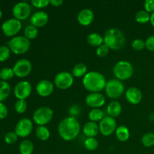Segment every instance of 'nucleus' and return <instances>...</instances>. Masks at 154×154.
<instances>
[{
	"label": "nucleus",
	"mask_w": 154,
	"mask_h": 154,
	"mask_svg": "<svg viewBox=\"0 0 154 154\" xmlns=\"http://www.w3.org/2000/svg\"><path fill=\"white\" fill-rule=\"evenodd\" d=\"M19 150L20 154H32L34 150V144L30 140H23L20 144Z\"/></svg>",
	"instance_id": "obj_25"
},
{
	"label": "nucleus",
	"mask_w": 154,
	"mask_h": 154,
	"mask_svg": "<svg viewBox=\"0 0 154 154\" xmlns=\"http://www.w3.org/2000/svg\"><path fill=\"white\" fill-rule=\"evenodd\" d=\"M84 144L85 148L90 151H94L99 147V142L95 138H87Z\"/></svg>",
	"instance_id": "obj_32"
},
{
	"label": "nucleus",
	"mask_w": 154,
	"mask_h": 154,
	"mask_svg": "<svg viewBox=\"0 0 154 154\" xmlns=\"http://www.w3.org/2000/svg\"><path fill=\"white\" fill-rule=\"evenodd\" d=\"M8 47L14 54L20 55L26 53L30 48V42L25 36H14L7 42Z\"/></svg>",
	"instance_id": "obj_5"
},
{
	"label": "nucleus",
	"mask_w": 154,
	"mask_h": 154,
	"mask_svg": "<svg viewBox=\"0 0 154 154\" xmlns=\"http://www.w3.org/2000/svg\"><path fill=\"white\" fill-rule=\"evenodd\" d=\"M81 132V124L75 117L63 119L59 123L58 133L62 139L70 141L75 139Z\"/></svg>",
	"instance_id": "obj_1"
},
{
	"label": "nucleus",
	"mask_w": 154,
	"mask_h": 154,
	"mask_svg": "<svg viewBox=\"0 0 154 154\" xmlns=\"http://www.w3.org/2000/svg\"><path fill=\"white\" fill-rule=\"evenodd\" d=\"M36 92L42 97L50 96L54 90V85L49 80H42L36 85Z\"/></svg>",
	"instance_id": "obj_16"
},
{
	"label": "nucleus",
	"mask_w": 154,
	"mask_h": 154,
	"mask_svg": "<svg viewBox=\"0 0 154 154\" xmlns=\"http://www.w3.org/2000/svg\"><path fill=\"white\" fill-rule=\"evenodd\" d=\"M32 87L27 81H21L15 85L14 93L15 97L20 100H25L31 95Z\"/></svg>",
	"instance_id": "obj_12"
},
{
	"label": "nucleus",
	"mask_w": 154,
	"mask_h": 154,
	"mask_svg": "<svg viewBox=\"0 0 154 154\" xmlns=\"http://www.w3.org/2000/svg\"><path fill=\"white\" fill-rule=\"evenodd\" d=\"M105 90L107 96L112 99H119L125 93V87L123 82L116 78L107 81Z\"/></svg>",
	"instance_id": "obj_6"
},
{
	"label": "nucleus",
	"mask_w": 154,
	"mask_h": 154,
	"mask_svg": "<svg viewBox=\"0 0 154 154\" xmlns=\"http://www.w3.org/2000/svg\"><path fill=\"white\" fill-rule=\"evenodd\" d=\"M116 137L120 141L124 142L129 140L130 137L129 129L126 126H120L117 128L115 131Z\"/></svg>",
	"instance_id": "obj_22"
},
{
	"label": "nucleus",
	"mask_w": 154,
	"mask_h": 154,
	"mask_svg": "<svg viewBox=\"0 0 154 154\" xmlns=\"http://www.w3.org/2000/svg\"><path fill=\"white\" fill-rule=\"evenodd\" d=\"M126 43L124 34L117 28L108 29L104 35V44L109 48V49L118 51L122 49Z\"/></svg>",
	"instance_id": "obj_3"
},
{
	"label": "nucleus",
	"mask_w": 154,
	"mask_h": 154,
	"mask_svg": "<svg viewBox=\"0 0 154 154\" xmlns=\"http://www.w3.org/2000/svg\"><path fill=\"white\" fill-rule=\"evenodd\" d=\"M144 10L149 14L154 13V0H146L144 2Z\"/></svg>",
	"instance_id": "obj_40"
},
{
	"label": "nucleus",
	"mask_w": 154,
	"mask_h": 154,
	"mask_svg": "<svg viewBox=\"0 0 154 154\" xmlns=\"http://www.w3.org/2000/svg\"><path fill=\"white\" fill-rule=\"evenodd\" d=\"M2 11L1 10H0V19L2 18Z\"/></svg>",
	"instance_id": "obj_46"
},
{
	"label": "nucleus",
	"mask_w": 154,
	"mask_h": 154,
	"mask_svg": "<svg viewBox=\"0 0 154 154\" xmlns=\"http://www.w3.org/2000/svg\"><path fill=\"white\" fill-rule=\"evenodd\" d=\"M132 47L135 51H142V50H144V48H145V41L140 38L135 39L132 42Z\"/></svg>",
	"instance_id": "obj_37"
},
{
	"label": "nucleus",
	"mask_w": 154,
	"mask_h": 154,
	"mask_svg": "<svg viewBox=\"0 0 154 154\" xmlns=\"http://www.w3.org/2000/svg\"><path fill=\"white\" fill-rule=\"evenodd\" d=\"M135 18L138 23L144 24L150 21V14L145 10H140L136 13Z\"/></svg>",
	"instance_id": "obj_29"
},
{
	"label": "nucleus",
	"mask_w": 154,
	"mask_h": 154,
	"mask_svg": "<svg viewBox=\"0 0 154 154\" xmlns=\"http://www.w3.org/2000/svg\"><path fill=\"white\" fill-rule=\"evenodd\" d=\"M107 114L109 117L115 118V117L120 116L122 112V105L117 101H112L108 104L107 107Z\"/></svg>",
	"instance_id": "obj_21"
},
{
	"label": "nucleus",
	"mask_w": 154,
	"mask_h": 154,
	"mask_svg": "<svg viewBox=\"0 0 154 154\" xmlns=\"http://www.w3.org/2000/svg\"><path fill=\"white\" fill-rule=\"evenodd\" d=\"M72 75L76 78L84 77L87 74V67L84 63H78L72 69Z\"/></svg>",
	"instance_id": "obj_27"
},
{
	"label": "nucleus",
	"mask_w": 154,
	"mask_h": 154,
	"mask_svg": "<svg viewBox=\"0 0 154 154\" xmlns=\"http://www.w3.org/2000/svg\"><path fill=\"white\" fill-rule=\"evenodd\" d=\"M22 28L21 22L15 18L6 20L2 25V30L4 35L7 37L14 36L20 31Z\"/></svg>",
	"instance_id": "obj_9"
},
{
	"label": "nucleus",
	"mask_w": 154,
	"mask_h": 154,
	"mask_svg": "<svg viewBox=\"0 0 154 154\" xmlns=\"http://www.w3.org/2000/svg\"><path fill=\"white\" fill-rule=\"evenodd\" d=\"M32 66L31 62L27 59H21L15 63L13 67L14 75L18 78H25L27 77L32 72Z\"/></svg>",
	"instance_id": "obj_11"
},
{
	"label": "nucleus",
	"mask_w": 154,
	"mask_h": 154,
	"mask_svg": "<svg viewBox=\"0 0 154 154\" xmlns=\"http://www.w3.org/2000/svg\"><path fill=\"white\" fill-rule=\"evenodd\" d=\"M82 82L84 88L90 93H100L105 88L107 81L102 73L92 71L87 72Z\"/></svg>",
	"instance_id": "obj_2"
},
{
	"label": "nucleus",
	"mask_w": 154,
	"mask_h": 154,
	"mask_svg": "<svg viewBox=\"0 0 154 154\" xmlns=\"http://www.w3.org/2000/svg\"><path fill=\"white\" fill-rule=\"evenodd\" d=\"M50 4L54 7H60L63 4V0H50Z\"/></svg>",
	"instance_id": "obj_43"
},
{
	"label": "nucleus",
	"mask_w": 154,
	"mask_h": 154,
	"mask_svg": "<svg viewBox=\"0 0 154 154\" xmlns=\"http://www.w3.org/2000/svg\"><path fill=\"white\" fill-rule=\"evenodd\" d=\"M87 41L89 45L93 47H97V48L104 44V38L100 34L96 32L90 33V35H88Z\"/></svg>",
	"instance_id": "obj_23"
},
{
	"label": "nucleus",
	"mask_w": 154,
	"mask_h": 154,
	"mask_svg": "<svg viewBox=\"0 0 154 154\" xmlns=\"http://www.w3.org/2000/svg\"><path fill=\"white\" fill-rule=\"evenodd\" d=\"M54 111L49 107L43 106L37 108L33 114V121L38 126H45L52 120Z\"/></svg>",
	"instance_id": "obj_7"
},
{
	"label": "nucleus",
	"mask_w": 154,
	"mask_h": 154,
	"mask_svg": "<svg viewBox=\"0 0 154 154\" xmlns=\"http://www.w3.org/2000/svg\"><path fill=\"white\" fill-rule=\"evenodd\" d=\"M99 132L104 136L112 135L117 129V122L113 117L106 116L99 122Z\"/></svg>",
	"instance_id": "obj_14"
},
{
	"label": "nucleus",
	"mask_w": 154,
	"mask_h": 154,
	"mask_svg": "<svg viewBox=\"0 0 154 154\" xmlns=\"http://www.w3.org/2000/svg\"><path fill=\"white\" fill-rule=\"evenodd\" d=\"M113 73L116 79L119 81H126L129 79L134 73V69L132 63L126 60H121L114 65Z\"/></svg>",
	"instance_id": "obj_4"
},
{
	"label": "nucleus",
	"mask_w": 154,
	"mask_h": 154,
	"mask_svg": "<svg viewBox=\"0 0 154 154\" xmlns=\"http://www.w3.org/2000/svg\"><path fill=\"white\" fill-rule=\"evenodd\" d=\"M35 135L40 141H45L49 139L51 132L48 127L45 126H38L35 129Z\"/></svg>",
	"instance_id": "obj_24"
},
{
	"label": "nucleus",
	"mask_w": 154,
	"mask_h": 154,
	"mask_svg": "<svg viewBox=\"0 0 154 154\" xmlns=\"http://www.w3.org/2000/svg\"><path fill=\"white\" fill-rule=\"evenodd\" d=\"M88 117L90 121L96 123L98 121L100 122L105 117V114H104V111L100 108H93L89 112Z\"/></svg>",
	"instance_id": "obj_28"
},
{
	"label": "nucleus",
	"mask_w": 154,
	"mask_h": 154,
	"mask_svg": "<svg viewBox=\"0 0 154 154\" xmlns=\"http://www.w3.org/2000/svg\"><path fill=\"white\" fill-rule=\"evenodd\" d=\"M95 14L93 11L90 8L82 9L78 14V21L81 25L87 26L90 25L94 20Z\"/></svg>",
	"instance_id": "obj_19"
},
{
	"label": "nucleus",
	"mask_w": 154,
	"mask_h": 154,
	"mask_svg": "<svg viewBox=\"0 0 154 154\" xmlns=\"http://www.w3.org/2000/svg\"><path fill=\"white\" fill-rule=\"evenodd\" d=\"M38 35V30L37 27L34 26L32 25H29L24 29V36L29 40L35 38Z\"/></svg>",
	"instance_id": "obj_30"
},
{
	"label": "nucleus",
	"mask_w": 154,
	"mask_h": 154,
	"mask_svg": "<svg viewBox=\"0 0 154 154\" xmlns=\"http://www.w3.org/2000/svg\"><path fill=\"white\" fill-rule=\"evenodd\" d=\"M8 110L7 106L2 102H0V120L5 119L8 116Z\"/></svg>",
	"instance_id": "obj_42"
},
{
	"label": "nucleus",
	"mask_w": 154,
	"mask_h": 154,
	"mask_svg": "<svg viewBox=\"0 0 154 154\" xmlns=\"http://www.w3.org/2000/svg\"><path fill=\"white\" fill-rule=\"evenodd\" d=\"M32 5L38 8H44L50 4L49 0H32Z\"/></svg>",
	"instance_id": "obj_39"
},
{
	"label": "nucleus",
	"mask_w": 154,
	"mask_h": 154,
	"mask_svg": "<svg viewBox=\"0 0 154 154\" xmlns=\"http://www.w3.org/2000/svg\"><path fill=\"white\" fill-rule=\"evenodd\" d=\"M86 104L93 108H99L105 103V97L101 93H90L86 97Z\"/></svg>",
	"instance_id": "obj_15"
},
{
	"label": "nucleus",
	"mask_w": 154,
	"mask_h": 154,
	"mask_svg": "<svg viewBox=\"0 0 154 154\" xmlns=\"http://www.w3.org/2000/svg\"><path fill=\"white\" fill-rule=\"evenodd\" d=\"M149 119H150V120H151V121H154V112H152L151 114L149 115Z\"/></svg>",
	"instance_id": "obj_45"
},
{
	"label": "nucleus",
	"mask_w": 154,
	"mask_h": 154,
	"mask_svg": "<svg viewBox=\"0 0 154 154\" xmlns=\"http://www.w3.org/2000/svg\"><path fill=\"white\" fill-rule=\"evenodd\" d=\"M145 48L148 51L154 52V35H150L145 41Z\"/></svg>",
	"instance_id": "obj_41"
},
{
	"label": "nucleus",
	"mask_w": 154,
	"mask_h": 154,
	"mask_svg": "<svg viewBox=\"0 0 154 154\" xmlns=\"http://www.w3.org/2000/svg\"><path fill=\"white\" fill-rule=\"evenodd\" d=\"M31 7L26 2H20L14 5L12 8V14L18 20H26L31 14Z\"/></svg>",
	"instance_id": "obj_8"
},
{
	"label": "nucleus",
	"mask_w": 154,
	"mask_h": 154,
	"mask_svg": "<svg viewBox=\"0 0 154 154\" xmlns=\"http://www.w3.org/2000/svg\"><path fill=\"white\" fill-rule=\"evenodd\" d=\"M14 75L13 69L11 68H3L0 70V79L3 81L11 80Z\"/></svg>",
	"instance_id": "obj_33"
},
{
	"label": "nucleus",
	"mask_w": 154,
	"mask_h": 154,
	"mask_svg": "<svg viewBox=\"0 0 154 154\" xmlns=\"http://www.w3.org/2000/svg\"><path fill=\"white\" fill-rule=\"evenodd\" d=\"M18 139V136L15 132H9L5 135V142L8 144H13L17 142Z\"/></svg>",
	"instance_id": "obj_36"
},
{
	"label": "nucleus",
	"mask_w": 154,
	"mask_h": 154,
	"mask_svg": "<svg viewBox=\"0 0 154 154\" xmlns=\"http://www.w3.org/2000/svg\"><path fill=\"white\" fill-rule=\"evenodd\" d=\"M141 143L146 147H151L154 146V133L147 132L141 137Z\"/></svg>",
	"instance_id": "obj_31"
},
{
	"label": "nucleus",
	"mask_w": 154,
	"mask_h": 154,
	"mask_svg": "<svg viewBox=\"0 0 154 154\" xmlns=\"http://www.w3.org/2000/svg\"><path fill=\"white\" fill-rule=\"evenodd\" d=\"M49 20V16L48 13L43 11H36L30 17V23L35 27L45 26Z\"/></svg>",
	"instance_id": "obj_17"
},
{
	"label": "nucleus",
	"mask_w": 154,
	"mask_h": 154,
	"mask_svg": "<svg viewBox=\"0 0 154 154\" xmlns=\"http://www.w3.org/2000/svg\"><path fill=\"white\" fill-rule=\"evenodd\" d=\"M125 97L127 102L132 105H138L142 100V93L137 87H129L125 93Z\"/></svg>",
	"instance_id": "obj_18"
},
{
	"label": "nucleus",
	"mask_w": 154,
	"mask_h": 154,
	"mask_svg": "<svg viewBox=\"0 0 154 154\" xmlns=\"http://www.w3.org/2000/svg\"><path fill=\"white\" fill-rule=\"evenodd\" d=\"M83 132L87 138H95L99 132V125L96 122H87L84 126Z\"/></svg>",
	"instance_id": "obj_20"
},
{
	"label": "nucleus",
	"mask_w": 154,
	"mask_h": 154,
	"mask_svg": "<svg viewBox=\"0 0 154 154\" xmlns=\"http://www.w3.org/2000/svg\"><path fill=\"white\" fill-rule=\"evenodd\" d=\"M33 129V123L29 118H23L17 122L15 126L14 132L18 137L26 138L32 133Z\"/></svg>",
	"instance_id": "obj_13"
},
{
	"label": "nucleus",
	"mask_w": 154,
	"mask_h": 154,
	"mask_svg": "<svg viewBox=\"0 0 154 154\" xmlns=\"http://www.w3.org/2000/svg\"><path fill=\"white\" fill-rule=\"evenodd\" d=\"M11 50L8 46L0 47V62H5L10 57Z\"/></svg>",
	"instance_id": "obj_34"
},
{
	"label": "nucleus",
	"mask_w": 154,
	"mask_h": 154,
	"mask_svg": "<svg viewBox=\"0 0 154 154\" xmlns=\"http://www.w3.org/2000/svg\"><path fill=\"white\" fill-rule=\"evenodd\" d=\"M109 50V48L106 45L103 44V45H100V46L97 48V49H96V54L99 57H105L108 54Z\"/></svg>",
	"instance_id": "obj_38"
},
{
	"label": "nucleus",
	"mask_w": 154,
	"mask_h": 154,
	"mask_svg": "<svg viewBox=\"0 0 154 154\" xmlns=\"http://www.w3.org/2000/svg\"><path fill=\"white\" fill-rule=\"evenodd\" d=\"M15 111L19 114H23L25 112L27 109V102L26 100H20L18 99L14 105Z\"/></svg>",
	"instance_id": "obj_35"
},
{
	"label": "nucleus",
	"mask_w": 154,
	"mask_h": 154,
	"mask_svg": "<svg viewBox=\"0 0 154 154\" xmlns=\"http://www.w3.org/2000/svg\"><path fill=\"white\" fill-rule=\"evenodd\" d=\"M11 91V85L7 81H0V102L5 100Z\"/></svg>",
	"instance_id": "obj_26"
},
{
	"label": "nucleus",
	"mask_w": 154,
	"mask_h": 154,
	"mask_svg": "<svg viewBox=\"0 0 154 154\" xmlns=\"http://www.w3.org/2000/svg\"><path fill=\"white\" fill-rule=\"evenodd\" d=\"M150 23H151V25L154 27V13L151 14H150Z\"/></svg>",
	"instance_id": "obj_44"
},
{
	"label": "nucleus",
	"mask_w": 154,
	"mask_h": 154,
	"mask_svg": "<svg viewBox=\"0 0 154 154\" xmlns=\"http://www.w3.org/2000/svg\"><path fill=\"white\" fill-rule=\"evenodd\" d=\"M74 83V76L69 72H61L57 74L54 78V84L60 90L70 88Z\"/></svg>",
	"instance_id": "obj_10"
}]
</instances>
